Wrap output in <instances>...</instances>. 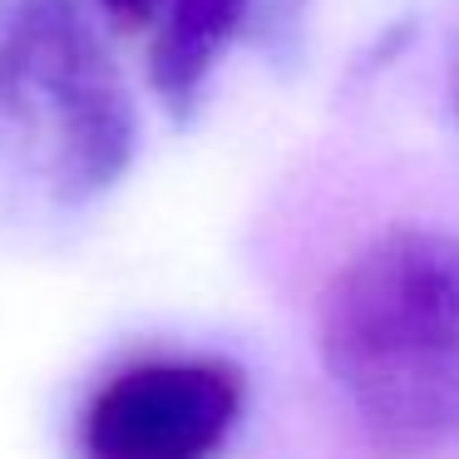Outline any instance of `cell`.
Listing matches in <instances>:
<instances>
[{"label": "cell", "instance_id": "5", "mask_svg": "<svg viewBox=\"0 0 459 459\" xmlns=\"http://www.w3.org/2000/svg\"><path fill=\"white\" fill-rule=\"evenodd\" d=\"M100 5L119 25H143V21H153V11H159L163 0H100Z\"/></svg>", "mask_w": 459, "mask_h": 459}, {"label": "cell", "instance_id": "3", "mask_svg": "<svg viewBox=\"0 0 459 459\" xmlns=\"http://www.w3.org/2000/svg\"><path fill=\"white\" fill-rule=\"evenodd\" d=\"M242 370L218 356H153L114 370L80 410L84 459H212L242 420Z\"/></svg>", "mask_w": 459, "mask_h": 459}, {"label": "cell", "instance_id": "4", "mask_svg": "<svg viewBox=\"0 0 459 459\" xmlns=\"http://www.w3.org/2000/svg\"><path fill=\"white\" fill-rule=\"evenodd\" d=\"M257 5L262 0H163L153 11L159 35L149 50V84L163 109L178 119L198 109L212 70L238 45Z\"/></svg>", "mask_w": 459, "mask_h": 459}, {"label": "cell", "instance_id": "2", "mask_svg": "<svg viewBox=\"0 0 459 459\" xmlns=\"http://www.w3.org/2000/svg\"><path fill=\"white\" fill-rule=\"evenodd\" d=\"M134 149V100L80 0H0V163L55 203H90Z\"/></svg>", "mask_w": 459, "mask_h": 459}, {"label": "cell", "instance_id": "1", "mask_svg": "<svg viewBox=\"0 0 459 459\" xmlns=\"http://www.w3.org/2000/svg\"><path fill=\"white\" fill-rule=\"evenodd\" d=\"M316 351L376 445L425 455L459 439V232L360 242L321 291Z\"/></svg>", "mask_w": 459, "mask_h": 459}]
</instances>
